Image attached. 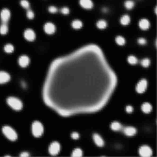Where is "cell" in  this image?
Masks as SVG:
<instances>
[{"instance_id": "6da1fadb", "label": "cell", "mask_w": 157, "mask_h": 157, "mask_svg": "<svg viewBox=\"0 0 157 157\" xmlns=\"http://www.w3.org/2000/svg\"><path fill=\"white\" fill-rule=\"evenodd\" d=\"M8 105L15 111H20L23 108L21 101L19 99L14 97H10L7 99Z\"/></svg>"}, {"instance_id": "7a4b0ae2", "label": "cell", "mask_w": 157, "mask_h": 157, "mask_svg": "<svg viewBox=\"0 0 157 157\" xmlns=\"http://www.w3.org/2000/svg\"><path fill=\"white\" fill-rule=\"evenodd\" d=\"M3 132L5 137L11 141H15L17 139L18 136L15 130L9 126H5L2 128Z\"/></svg>"}, {"instance_id": "3957f363", "label": "cell", "mask_w": 157, "mask_h": 157, "mask_svg": "<svg viewBox=\"0 0 157 157\" xmlns=\"http://www.w3.org/2000/svg\"><path fill=\"white\" fill-rule=\"evenodd\" d=\"M32 133L36 137H40L42 136L44 131L43 125L39 121H35L32 123Z\"/></svg>"}, {"instance_id": "277c9868", "label": "cell", "mask_w": 157, "mask_h": 157, "mask_svg": "<svg viewBox=\"0 0 157 157\" xmlns=\"http://www.w3.org/2000/svg\"><path fill=\"white\" fill-rule=\"evenodd\" d=\"M11 18V12L8 8H3L0 12L1 23H9Z\"/></svg>"}, {"instance_id": "5b68a950", "label": "cell", "mask_w": 157, "mask_h": 157, "mask_svg": "<svg viewBox=\"0 0 157 157\" xmlns=\"http://www.w3.org/2000/svg\"><path fill=\"white\" fill-rule=\"evenodd\" d=\"M23 36L26 41L29 42H32L36 39V33L33 29L27 28L24 31Z\"/></svg>"}, {"instance_id": "8992f818", "label": "cell", "mask_w": 157, "mask_h": 157, "mask_svg": "<svg viewBox=\"0 0 157 157\" xmlns=\"http://www.w3.org/2000/svg\"><path fill=\"white\" fill-rule=\"evenodd\" d=\"M56 26L54 24L50 22L46 23L43 26V30L45 33L49 35H53L56 31Z\"/></svg>"}, {"instance_id": "52a82bcc", "label": "cell", "mask_w": 157, "mask_h": 157, "mask_svg": "<svg viewBox=\"0 0 157 157\" xmlns=\"http://www.w3.org/2000/svg\"><path fill=\"white\" fill-rule=\"evenodd\" d=\"M139 153L142 157H150L152 154V151L151 148L148 146H141L139 150Z\"/></svg>"}, {"instance_id": "ba28073f", "label": "cell", "mask_w": 157, "mask_h": 157, "mask_svg": "<svg viewBox=\"0 0 157 157\" xmlns=\"http://www.w3.org/2000/svg\"><path fill=\"white\" fill-rule=\"evenodd\" d=\"M49 152L52 155H56L60 150V146L58 142H52L49 147Z\"/></svg>"}, {"instance_id": "9c48e42d", "label": "cell", "mask_w": 157, "mask_h": 157, "mask_svg": "<svg viewBox=\"0 0 157 157\" xmlns=\"http://www.w3.org/2000/svg\"><path fill=\"white\" fill-rule=\"evenodd\" d=\"M148 87V82L145 79H142L139 82L136 87V90L137 92L139 93H142L145 92Z\"/></svg>"}, {"instance_id": "30bf717a", "label": "cell", "mask_w": 157, "mask_h": 157, "mask_svg": "<svg viewBox=\"0 0 157 157\" xmlns=\"http://www.w3.org/2000/svg\"><path fill=\"white\" fill-rule=\"evenodd\" d=\"M30 58L26 55H22L20 56L19 59V64L22 68H26L30 63Z\"/></svg>"}, {"instance_id": "8fae6325", "label": "cell", "mask_w": 157, "mask_h": 157, "mask_svg": "<svg viewBox=\"0 0 157 157\" xmlns=\"http://www.w3.org/2000/svg\"><path fill=\"white\" fill-rule=\"evenodd\" d=\"M79 3L81 6L86 9H90L93 6L91 0H80Z\"/></svg>"}, {"instance_id": "7c38bea8", "label": "cell", "mask_w": 157, "mask_h": 157, "mask_svg": "<svg viewBox=\"0 0 157 157\" xmlns=\"http://www.w3.org/2000/svg\"><path fill=\"white\" fill-rule=\"evenodd\" d=\"M93 141L95 142V144L99 147H102L104 146V141L103 139L101 138L100 135L97 134H95L93 137Z\"/></svg>"}, {"instance_id": "4fadbf2b", "label": "cell", "mask_w": 157, "mask_h": 157, "mask_svg": "<svg viewBox=\"0 0 157 157\" xmlns=\"http://www.w3.org/2000/svg\"><path fill=\"white\" fill-rule=\"evenodd\" d=\"M10 80L9 74L5 71H0V84L8 82Z\"/></svg>"}, {"instance_id": "5bb4252c", "label": "cell", "mask_w": 157, "mask_h": 157, "mask_svg": "<svg viewBox=\"0 0 157 157\" xmlns=\"http://www.w3.org/2000/svg\"><path fill=\"white\" fill-rule=\"evenodd\" d=\"M124 134L128 137H132L136 135L137 133V130L133 127H127L124 128L123 130Z\"/></svg>"}, {"instance_id": "9a60e30c", "label": "cell", "mask_w": 157, "mask_h": 157, "mask_svg": "<svg viewBox=\"0 0 157 157\" xmlns=\"http://www.w3.org/2000/svg\"><path fill=\"white\" fill-rule=\"evenodd\" d=\"M9 31V23H1V24H0V34L4 36V35H7Z\"/></svg>"}, {"instance_id": "2e32d148", "label": "cell", "mask_w": 157, "mask_h": 157, "mask_svg": "<svg viewBox=\"0 0 157 157\" xmlns=\"http://www.w3.org/2000/svg\"><path fill=\"white\" fill-rule=\"evenodd\" d=\"M139 26L142 30H147L150 27V22L146 19H141L139 22Z\"/></svg>"}, {"instance_id": "e0dca14e", "label": "cell", "mask_w": 157, "mask_h": 157, "mask_svg": "<svg viewBox=\"0 0 157 157\" xmlns=\"http://www.w3.org/2000/svg\"><path fill=\"white\" fill-rule=\"evenodd\" d=\"M141 110L145 113H149L152 110V107L148 102L143 103L141 106Z\"/></svg>"}, {"instance_id": "ac0fdd59", "label": "cell", "mask_w": 157, "mask_h": 157, "mask_svg": "<svg viewBox=\"0 0 157 157\" xmlns=\"http://www.w3.org/2000/svg\"><path fill=\"white\" fill-rule=\"evenodd\" d=\"M111 130L114 131H119L122 129V126L119 122H114L111 125Z\"/></svg>"}, {"instance_id": "d6986e66", "label": "cell", "mask_w": 157, "mask_h": 157, "mask_svg": "<svg viewBox=\"0 0 157 157\" xmlns=\"http://www.w3.org/2000/svg\"><path fill=\"white\" fill-rule=\"evenodd\" d=\"M130 22V18L129 15H124L121 17L120 23L122 25H127L129 24Z\"/></svg>"}, {"instance_id": "ffe728a7", "label": "cell", "mask_w": 157, "mask_h": 157, "mask_svg": "<svg viewBox=\"0 0 157 157\" xmlns=\"http://www.w3.org/2000/svg\"><path fill=\"white\" fill-rule=\"evenodd\" d=\"M4 50L7 53H12L14 50V46L11 43H7L4 46Z\"/></svg>"}, {"instance_id": "44dd1931", "label": "cell", "mask_w": 157, "mask_h": 157, "mask_svg": "<svg viewBox=\"0 0 157 157\" xmlns=\"http://www.w3.org/2000/svg\"><path fill=\"white\" fill-rule=\"evenodd\" d=\"M20 5L25 10L31 9V4L28 0H20Z\"/></svg>"}, {"instance_id": "7402d4cb", "label": "cell", "mask_w": 157, "mask_h": 157, "mask_svg": "<svg viewBox=\"0 0 157 157\" xmlns=\"http://www.w3.org/2000/svg\"><path fill=\"white\" fill-rule=\"evenodd\" d=\"M71 25L74 29L78 30L82 27V23L79 20H75L72 22Z\"/></svg>"}, {"instance_id": "603a6c76", "label": "cell", "mask_w": 157, "mask_h": 157, "mask_svg": "<svg viewBox=\"0 0 157 157\" xmlns=\"http://www.w3.org/2000/svg\"><path fill=\"white\" fill-rule=\"evenodd\" d=\"M26 16L29 20H33L35 18V14L34 12L31 9L26 10Z\"/></svg>"}, {"instance_id": "cb8c5ba5", "label": "cell", "mask_w": 157, "mask_h": 157, "mask_svg": "<svg viewBox=\"0 0 157 157\" xmlns=\"http://www.w3.org/2000/svg\"><path fill=\"white\" fill-rule=\"evenodd\" d=\"M107 22L104 20H100L97 22V27L100 29H104L107 27Z\"/></svg>"}, {"instance_id": "d4e9b609", "label": "cell", "mask_w": 157, "mask_h": 157, "mask_svg": "<svg viewBox=\"0 0 157 157\" xmlns=\"http://www.w3.org/2000/svg\"><path fill=\"white\" fill-rule=\"evenodd\" d=\"M124 6L127 9L130 10L133 9L135 6V3L131 0H128L124 3Z\"/></svg>"}, {"instance_id": "484cf974", "label": "cell", "mask_w": 157, "mask_h": 157, "mask_svg": "<svg viewBox=\"0 0 157 157\" xmlns=\"http://www.w3.org/2000/svg\"><path fill=\"white\" fill-rule=\"evenodd\" d=\"M115 41H116V43L120 46H122L125 43V39L122 36H119L116 37Z\"/></svg>"}, {"instance_id": "4316f807", "label": "cell", "mask_w": 157, "mask_h": 157, "mask_svg": "<svg viewBox=\"0 0 157 157\" xmlns=\"http://www.w3.org/2000/svg\"><path fill=\"white\" fill-rule=\"evenodd\" d=\"M128 61L131 65H136L138 63V60L135 56L130 55L128 58Z\"/></svg>"}, {"instance_id": "83f0119b", "label": "cell", "mask_w": 157, "mask_h": 157, "mask_svg": "<svg viewBox=\"0 0 157 157\" xmlns=\"http://www.w3.org/2000/svg\"><path fill=\"white\" fill-rule=\"evenodd\" d=\"M82 155V152L80 148H76L72 153L73 157H81Z\"/></svg>"}, {"instance_id": "f1b7e54d", "label": "cell", "mask_w": 157, "mask_h": 157, "mask_svg": "<svg viewBox=\"0 0 157 157\" xmlns=\"http://www.w3.org/2000/svg\"><path fill=\"white\" fill-rule=\"evenodd\" d=\"M150 64V60L146 58V59H143L141 60V66L144 68H148Z\"/></svg>"}, {"instance_id": "f546056e", "label": "cell", "mask_w": 157, "mask_h": 157, "mask_svg": "<svg viewBox=\"0 0 157 157\" xmlns=\"http://www.w3.org/2000/svg\"><path fill=\"white\" fill-rule=\"evenodd\" d=\"M48 11L51 13H55L58 12V9L55 6H50L48 8Z\"/></svg>"}, {"instance_id": "4dcf8cb0", "label": "cell", "mask_w": 157, "mask_h": 157, "mask_svg": "<svg viewBox=\"0 0 157 157\" xmlns=\"http://www.w3.org/2000/svg\"><path fill=\"white\" fill-rule=\"evenodd\" d=\"M60 12L64 15H68L69 13L70 10L67 7H63L60 9Z\"/></svg>"}, {"instance_id": "1f68e13d", "label": "cell", "mask_w": 157, "mask_h": 157, "mask_svg": "<svg viewBox=\"0 0 157 157\" xmlns=\"http://www.w3.org/2000/svg\"><path fill=\"white\" fill-rule=\"evenodd\" d=\"M138 42L139 44H141V45H144L147 43V41L143 38H140L138 40Z\"/></svg>"}, {"instance_id": "d6a6232c", "label": "cell", "mask_w": 157, "mask_h": 157, "mask_svg": "<svg viewBox=\"0 0 157 157\" xmlns=\"http://www.w3.org/2000/svg\"><path fill=\"white\" fill-rule=\"evenodd\" d=\"M71 137L74 140H78V139L79 138V135L78 133L77 132H73L72 134H71Z\"/></svg>"}, {"instance_id": "836d02e7", "label": "cell", "mask_w": 157, "mask_h": 157, "mask_svg": "<svg viewBox=\"0 0 157 157\" xmlns=\"http://www.w3.org/2000/svg\"><path fill=\"white\" fill-rule=\"evenodd\" d=\"M126 111L127 112H128V113H132L133 111V107L130 106H127V107H126Z\"/></svg>"}, {"instance_id": "e575fe53", "label": "cell", "mask_w": 157, "mask_h": 157, "mask_svg": "<svg viewBox=\"0 0 157 157\" xmlns=\"http://www.w3.org/2000/svg\"><path fill=\"white\" fill-rule=\"evenodd\" d=\"M29 156V153L27 152H23L21 153L20 156L21 157H28Z\"/></svg>"}]
</instances>
